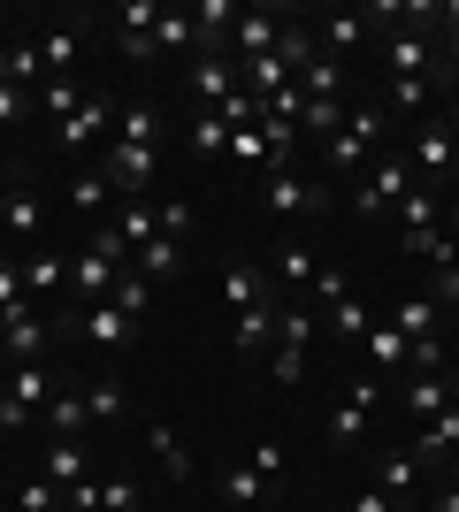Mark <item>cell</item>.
I'll use <instances>...</instances> for the list:
<instances>
[{
    "label": "cell",
    "mask_w": 459,
    "mask_h": 512,
    "mask_svg": "<svg viewBox=\"0 0 459 512\" xmlns=\"http://www.w3.org/2000/svg\"><path fill=\"white\" fill-rule=\"evenodd\" d=\"M429 512H459V490H437V497H429Z\"/></svg>",
    "instance_id": "be15d7a7"
},
{
    "label": "cell",
    "mask_w": 459,
    "mask_h": 512,
    "mask_svg": "<svg viewBox=\"0 0 459 512\" xmlns=\"http://www.w3.org/2000/svg\"><path fill=\"white\" fill-rule=\"evenodd\" d=\"M85 390H54V406H46V428H54V436H85Z\"/></svg>",
    "instance_id": "d590c367"
},
{
    "label": "cell",
    "mask_w": 459,
    "mask_h": 512,
    "mask_svg": "<svg viewBox=\"0 0 459 512\" xmlns=\"http://www.w3.org/2000/svg\"><path fill=\"white\" fill-rule=\"evenodd\" d=\"M85 16H69V23H54L39 39V62H46V77H77V54H85V31H77Z\"/></svg>",
    "instance_id": "5bb4252c"
},
{
    "label": "cell",
    "mask_w": 459,
    "mask_h": 512,
    "mask_svg": "<svg viewBox=\"0 0 459 512\" xmlns=\"http://www.w3.org/2000/svg\"><path fill=\"white\" fill-rule=\"evenodd\" d=\"M383 62H391V77H414V85H429V69H437V54H429V31H391V46H383Z\"/></svg>",
    "instance_id": "30bf717a"
},
{
    "label": "cell",
    "mask_w": 459,
    "mask_h": 512,
    "mask_svg": "<svg viewBox=\"0 0 459 512\" xmlns=\"http://www.w3.org/2000/svg\"><path fill=\"white\" fill-rule=\"evenodd\" d=\"M314 299L337 306V299H345V276H337V268H314Z\"/></svg>",
    "instance_id": "91938a15"
},
{
    "label": "cell",
    "mask_w": 459,
    "mask_h": 512,
    "mask_svg": "<svg viewBox=\"0 0 459 512\" xmlns=\"http://www.w3.org/2000/svg\"><path fill=\"white\" fill-rule=\"evenodd\" d=\"M108 299H115V306H123V314L138 321V314H146V306H153V283L138 276V268H123V276H115V291H108Z\"/></svg>",
    "instance_id": "b9f144b4"
},
{
    "label": "cell",
    "mask_w": 459,
    "mask_h": 512,
    "mask_svg": "<svg viewBox=\"0 0 459 512\" xmlns=\"http://www.w3.org/2000/svg\"><path fill=\"white\" fill-rule=\"evenodd\" d=\"M16 505H23V512H62V490L39 474V482H23V490H16Z\"/></svg>",
    "instance_id": "f5cc1de1"
},
{
    "label": "cell",
    "mask_w": 459,
    "mask_h": 512,
    "mask_svg": "<svg viewBox=\"0 0 459 512\" xmlns=\"http://www.w3.org/2000/svg\"><path fill=\"white\" fill-rule=\"evenodd\" d=\"M115 146H161V107L153 100H131V107H115Z\"/></svg>",
    "instance_id": "ac0fdd59"
},
{
    "label": "cell",
    "mask_w": 459,
    "mask_h": 512,
    "mask_svg": "<svg viewBox=\"0 0 459 512\" xmlns=\"http://www.w3.org/2000/svg\"><path fill=\"white\" fill-rule=\"evenodd\" d=\"M184 146H192L199 161H215V153H230V130H222V115H207V107H199V115H192V130H184Z\"/></svg>",
    "instance_id": "8d00e7d4"
},
{
    "label": "cell",
    "mask_w": 459,
    "mask_h": 512,
    "mask_svg": "<svg viewBox=\"0 0 459 512\" xmlns=\"http://www.w3.org/2000/svg\"><path fill=\"white\" fill-rule=\"evenodd\" d=\"M0 230L8 237H39L46 230V207H39L31 184H8V192H0Z\"/></svg>",
    "instance_id": "e0dca14e"
},
{
    "label": "cell",
    "mask_w": 459,
    "mask_h": 512,
    "mask_svg": "<svg viewBox=\"0 0 459 512\" xmlns=\"http://www.w3.org/2000/svg\"><path fill=\"white\" fill-rule=\"evenodd\" d=\"M0 85H16V92L46 85V62H39V46H0Z\"/></svg>",
    "instance_id": "f546056e"
},
{
    "label": "cell",
    "mask_w": 459,
    "mask_h": 512,
    "mask_svg": "<svg viewBox=\"0 0 459 512\" xmlns=\"http://www.w3.org/2000/svg\"><path fill=\"white\" fill-rule=\"evenodd\" d=\"M31 421H39V413H31V406H16V398L0 390V428H8V436H23V428H31Z\"/></svg>",
    "instance_id": "680465c9"
},
{
    "label": "cell",
    "mask_w": 459,
    "mask_h": 512,
    "mask_svg": "<svg viewBox=\"0 0 459 512\" xmlns=\"http://www.w3.org/2000/svg\"><path fill=\"white\" fill-rule=\"evenodd\" d=\"M276 39H284V8H245L238 39H230V62H261Z\"/></svg>",
    "instance_id": "ba28073f"
},
{
    "label": "cell",
    "mask_w": 459,
    "mask_h": 512,
    "mask_svg": "<svg viewBox=\"0 0 459 512\" xmlns=\"http://www.w3.org/2000/svg\"><path fill=\"white\" fill-rule=\"evenodd\" d=\"M184 92H192L199 107H222L230 92H245L238 62H230V54H192V62H184Z\"/></svg>",
    "instance_id": "8992f818"
},
{
    "label": "cell",
    "mask_w": 459,
    "mask_h": 512,
    "mask_svg": "<svg viewBox=\"0 0 459 512\" xmlns=\"http://www.w3.org/2000/svg\"><path fill=\"white\" fill-rule=\"evenodd\" d=\"M437 321H444V306L429 299V291H421V299H398V306H391V329H398V337H406V344L437 337Z\"/></svg>",
    "instance_id": "484cf974"
},
{
    "label": "cell",
    "mask_w": 459,
    "mask_h": 512,
    "mask_svg": "<svg viewBox=\"0 0 459 512\" xmlns=\"http://www.w3.org/2000/svg\"><path fill=\"white\" fill-rule=\"evenodd\" d=\"M131 268L146 283H176V276H184V237H153V245H138Z\"/></svg>",
    "instance_id": "7402d4cb"
},
{
    "label": "cell",
    "mask_w": 459,
    "mask_h": 512,
    "mask_svg": "<svg viewBox=\"0 0 459 512\" xmlns=\"http://www.w3.org/2000/svg\"><path fill=\"white\" fill-rule=\"evenodd\" d=\"M0 390H8L16 406H31V413H46V406H54V383H46V360H31V367H8V375H0Z\"/></svg>",
    "instance_id": "cb8c5ba5"
},
{
    "label": "cell",
    "mask_w": 459,
    "mask_h": 512,
    "mask_svg": "<svg viewBox=\"0 0 459 512\" xmlns=\"http://www.w3.org/2000/svg\"><path fill=\"white\" fill-rule=\"evenodd\" d=\"M414 459H421V467H452V459H459V406H444L437 421H421Z\"/></svg>",
    "instance_id": "7c38bea8"
},
{
    "label": "cell",
    "mask_w": 459,
    "mask_h": 512,
    "mask_svg": "<svg viewBox=\"0 0 459 512\" xmlns=\"http://www.w3.org/2000/svg\"><path fill=\"white\" fill-rule=\"evenodd\" d=\"M268 490H276V482H268V474H253V467H230L222 474V505H268Z\"/></svg>",
    "instance_id": "836d02e7"
},
{
    "label": "cell",
    "mask_w": 459,
    "mask_h": 512,
    "mask_svg": "<svg viewBox=\"0 0 459 512\" xmlns=\"http://www.w3.org/2000/svg\"><path fill=\"white\" fill-rule=\"evenodd\" d=\"M261 207H268V214H284V222H314V214H329V184L276 169V176L261 184Z\"/></svg>",
    "instance_id": "3957f363"
},
{
    "label": "cell",
    "mask_w": 459,
    "mask_h": 512,
    "mask_svg": "<svg viewBox=\"0 0 459 512\" xmlns=\"http://www.w3.org/2000/svg\"><path fill=\"white\" fill-rule=\"evenodd\" d=\"M406 375H444V344H437V337H421L414 352H406Z\"/></svg>",
    "instance_id": "11a10c76"
},
{
    "label": "cell",
    "mask_w": 459,
    "mask_h": 512,
    "mask_svg": "<svg viewBox=\"0 0 459 512\" xmlns=\"http://www.w3.org/2000/svg\"><path fill=\"white\" fill-rule=\"evenodd\" d=\"M146 451H153V467L169 474V482H192V451H184V436H176L169 421H153V428H146Z\"/></svg>",
    "instance_id": "44dd1931"
},
{
    "label": "cell",
    "mask_w": 459,
    "mask_h": 512,
    "mask_svg": "<svg viewBox=\"0 0 459 512\" xmlns=\"http://www.w3.org/2000/svg\"><path fill=\"white\" fill-rule=\"evenodd\" d=\"M0 352H8V367L46 360V314H39V299H23V306L0 314Z\"/></svg>",
    "instance_id": "277c9868"
},
{
    "label": "cell",
    "mask_w": 459,
    "mask_h": 512,
    "mask_svg": "<svg viewBox=\"0 0 459 512\" xmlns=\"http://www.w3.org/2000/svg\"><path fill=\"white\" fill-rule=\"evenodd\" d=\"M108 176H100V169H85V176H77V184H69V207H77V214H100V207H108Z\"/></svg>",
    "instance_id": "7bdbcfd3"
},
{
    "label": "cell",
    "mask_w": 459,
    "mask_h": 512,
    "mask_svg": "<svg viewBox=\"0 0 459 512\" xmlns=\"http://www.w3.org/2000/svg\"><path fill=\"white\" fill-rule=\"evenodd\" d=\"M100 176H108V192H115V199H146V184H153V153H146V146H108Z\"/></svg>",
    "instance_id": "52a82bcc"
},
{
    "label": "cell",
    "mask_w": 459,
    "mask_h": 512,
    "mask_svg": "<svg viewBox=\"0 0 459 512\" xmlns=\"http://www.w3.org/2000/svg\"><path fill=\"white\" fill-rule=\"evenodd\" d=\"M108 123H115V107H108V100H92V92H85V107H77V115H69V123L54 130V146H62V153H85V146H92V138H100Z\"/></svg>",
    "instance_id": "2e32d148"
},
{
    "label": "cell",
    "mask_w": 459,
    "mask_h": 512,
    "mask_svg": "<svg viewBox=\"0 0 459 512\" xmlns=\"http://www.w3.org/2000/svg\"><path fill=\"white\" fill-rule=\"evenodd\" d=\"M46 107H54V115H77V107H85V85H77V77H46Z\"/></svg>",
    "instance_id": "bcb514c9"
},
{
    "label": "cell",
    "mask_w": 459,
    "mask_h": 512,
    "mask_svg": "<svg viewBox=\"0 0 459 512\" xmlns=\"http://www.w3.org/2000/svg\"><path fill=\"white\" fill-rule=\"evenodd\" d=\"M299 92H306V100H345V62L314 54V62L299 69Z\"/></svg>",
    "instance_id": "4dcf8cb0"
},
{
    "label": "cell",
    "mask_w": 459,
    "mask_h": 512,
    "mask_svg": "<svg viewBox=\"0 0 459 512\" xmlns=\"http://www.w3.org/2000/svg\"><path fill=\"white\" fill-rule=\"evenodd\" d=\"M452 138H459V115H452Z\"/></svg>",
    "instance_id": "003e7915"
},
{
    "label": "cell",
    "mask_w": 459,
    "mask_h": 512,
    "mask_svg": "<svg viewBox=\"0 0 459 512\" xmlns=\"http://www.w3.org/2000/svg\"><path fill=\"white\" fill-rule=\"evenodd\" d=\"M360 46H368V16H360V8H337V16H322V31H314V54L345 62V54H360Z\"/></svg>",
    "instance_id": "9c48e42d"
},
{
    "label": "cell",
    "mask_w": 459,
    "mask_h": 512,
    "mask_svg": "<svg viewBox=\"0 0 459 512\" xmlns=\"http://www.w3.org/2000/svg\"><path fill=\"white\" fill-rule=\"evenodd\" d=\"M245 467H253V474H268V482H284L291 451H284V444H253V451H245Z\"/></svg>",
    "instance_id": "f907efd6"
},
{
    "label": "cell",
    "mask_w": 459,
    "mask_h": 512,
    "mask_svg": "<svg viewBox=\"0 0 459 512\" xmlns=\"http://www.w3.org/2000/svg\"><path fill=\"white\" fill-rule=\"evenodd\" d=\"M314 337H322V321L306 314V306H291V299H284V314H276V344H291V352H306V344H314Z\"/></svg>",
    "instance_id": "74e56055"
},
{
    "label": "cell",
    "mask_w": 459,
    "mask_h": 512,
    "mask_svg": "<svg viewBox=\"0 0 459 512\" xmlns=\"http://www.w3.org/2000/svg\"><path fill=\"white\" fill-rule=\"evenodd\" d=\"M276 314H284V299L230 314V352H268V344H276Z\"/></svg>",
    "instance_id": "4fadbf2b"
},
{
    "label": "cell",
    "mask_w": 459,
    "mask_h": 512,
    "mask_svg": "<svg viewBox=\"0 0 459 512\" xmlns=\"http://www.w3.org/2000/svg\"><path fill=\"white\" fill-rule=\"evenodd\" d=\"M414 482H421V459H383V482H375V490H391V497H414Z\"/></svg>",
    "instance_id": "f6af8a7d"
},
{
    "label": "cell",
    "mask_w": 459,
    "mask_h": 512,
    "mask_svg": "<svg viewBox=\"0 0 459 512\" xmlns=\"http://www.w3.org/2000/svg\"><path fill=\"white\" fill-rule=\"evenodd\" d=\"M421 100H429V85H414V77H391V92H383V115H414Z\"/></svg>",
    "instance_id": "7dc6e473"
},
{
    "label": "cell",
    "mask_w": 459,
    "mask_h": 512,
    "mask_svg": "<svg viewBox=\"0 0 459 512\" xmlns=\"http://www.w3.org/2000/svg\"><path fill=\"white\" fill-rule=\"evenodd\" d=\"M115 276H123V268H115L108 253H92V245L69 260V291H77V306H100V299L115 291Z\"/></svg>",
    "instance_id": "8fae6325"
},
{
    "label": "cell",
    "mask_w": 459,
    "mask_h": 512,
    "mask_svg": "<svg viewBox=\"0 0 459 512\" xmlns=\"http://www.w3.org/2000/svg\"><path fill=\"white\" fill-rule=\"evenodd\" d=\"M414 192V161L406 153H375L368 161V184L352 192V214L360 222H375V214H398V199Z\"/></svg>",
    "instance_id": "7a4b0ae2"
},
{
    "label": "cell",
    "mask_w": 459,
    "mask_h": 512,
    "mask_svg": "<svg viewBox=\"0 0 459 512\" xmlns=\"http://www.w3.org/2000/svg\"><path fill=\"white\" fill-rule=\"evenodd\" d=\"M452 490H459V459H452Z\"/></svg>",
    "instance_id": "03108f58"
},
{
    "label": "cell",
    "mask_w": 459,
    "mask_h": 512,
    "mask_svg": "<svg viewBox=\"0 0 459 512\" xmlns=\"http://www.w3.org/2000/svg\"><path fill=\"white\" fill-rule=\"evenodd\" d=\"M452 161H459V138H452V123H421V138H414V169H429V176H452Z\"/></svg>",
    "instance_id": "d6986e66"
},
{
    "label": "cell",
    "mask_w": 459,
    "mask_h": 512,
    "mask_svg": "<svg viewBox=\"0 0 459 512\" xmlns=\"http://www.w3.org/2000/svg\"><path fill=\"white\" fill-rule=\"evenodd\" d=\"M115 237L131 245V260H138V245H153L161 237V214H153V199H123V214H115Z\"/></svg>",
    "instance_id": "4316f807"
},
{
    "label": "cell",
    "mask_w": 459,
    "mask_h": 512,
    "mask_svg": "<svg viewBox=\"0 0 459 512\" xmlns=\"http://www.w3.org/2000/svg\"><path fill=\"white\" fill-rule=\"evenodd\" d=\"M222 299H230V314H245V306H268L276 291H268L261 268H222Z\"/></svg>",
    "instance_id": "83f0119b"
},
{
    "label": "cell",
    "mask_w": 459,
    "mask_h": 512,
    "mask_svg": "<svg viewBox=\"0 0 459 512\" xmlns=\"http://www.w3.org/2000/svg\"><path fill=\"white\" fill-rule=\"evenodd\" d=\"M100 512H138V482L131 474H100Z\"/></svg>",
    "instance_id": "ee69618b"
},
{
    "label": "cell",
    "mask_w": 459,
    "mask_h": 512,
    "mask_svg": "<svg viewBox=\"0 0 459 512\" xmlns=\"http://www.w3.org/2000/svg\"><path fill=\"white\" fill-rule=\"evenodd\" d=\"M268 375L299 390V383H306V352H291V344H276V352H268Z\"/></svg>",
    "instance_id": "816d5d0a"
},
{
    "label": "cell",
    "mask_w": 459,
    "mask_h": 512,
    "mask_svg": "<svg viewBox=\"0 0 459 512\" xmlns=\"http://www.w3.org/2000/svg\"><path fill=\"white\" fill-rule=\"evenodd\" d=\"M230 161H253V169H268V138H261V123H253V130H230Z\"/></svg>",
    "instance_id": "681fc988"
},
{
    "label": "cell",
    "mask_w": 459,
    "mask_h": 512,
    "mask_svg": "<svg viewBox=\"0 0 459 512\" xmlns=\"http://www.w3.org/2000/svg\"><path fill=\"white\" fill-rule=\"evenodd\" d=\"M8 184H16V176H8V161H0V192H8Z\"/></svg>",
    "instance_id": "e7e4bbea"
},
{
    "label": "cell",
    "mask_w": 459,
    "mask_h": 512,
    "mask_svg": "<svg viewBox=\"0 0 459 512\" xmlns=\"http://www.w3.org/2000/svg\"><path fill=\"white\" fill-rule=\"evenodd\" d=\"M85 413L92 421H123V413H131V390L123 383H85Z\"/></svg>",
    "instance_id": "ab89813d"
},
{
    "label": "cell",
    "mask_w": 459,
    "mask_h": 512,
    "mask_svg": "<svg viewBox=\"0 0 459 512\" xmlns=\"http://www.w3.org/2000/svg\"><path fill=\"white\" fill-rule=\"evenodd\" d=\"M85 474H92L85 436H54V451H46V482H54V490H69V482H85Z\"/></svg>",
    "instance_id": "ffe728a7"
},
{
    "label": "cell",
    "mask_w": 459,
    "mask_h": 512,
    "mask_svg": "<svg viewBox=\"0 0 459 512\" xmlns=\"http://www.w3.org/2000/svg\"><path fill=\"white\" fill-rule=\"evenodd\" d=\"M406 406H414L421 421H437L444 406H459V383L452 375H406Z\"/></svg>",
    "instance_id": "d4e9b609"
},
{
    "label": "cell",
    "mask_w": 459,
    "mask_h": 512,
    "mask_svg": "<svg viewBox=\"0 0 459 512\" xmlns=\"http://www.w3.org/2000/svg\"><path fill=\"white\" fill-rule=\"evenodd\" d=\"M360 352H368V375H398V367H406V352H414V344L398 337L391 321H375L368 337H360Z\"/></svg>",
    "instance_id": "603a6c76"
},
{
    "label": "cell",
    "mask_w": 459,
    "mask_h": 512,
    "mask_svg": "<svg viewBox=\"0 0 459 512\" xmlns=\"http://www.w3.org/2000/svg\"><path fill=\"white\" fill-rule=\"evenodd\" d=\"M16 123H23V92L0 85V130H16Z\"/></svg>",
    "instance_id": "94428289"
},
{
    "label": "cell",
    "mask_w": 459,
    "mask_h": 512,
    "mask_svg": "<svg viewBox=\"0 0 459 512\" xmlns=\"http://www.w3.org/2000/svg\"><path fill=\"white\" fill-rule=\"evenodd\" d=\"M153 54H184V62H192V8H161V23H153Z\"/></svg>",
    "instance_id": "1f68e13d"
},
{
    "label": "cell",
    "mask_w": 459,
    "mask_h": 512,
    "mask_svg": "<svg viewBox=\"0 0 459 512\" xmlns=\"http://www.w3.org/2000/svg\"><path fill=\"white\" fill-rule=\"evenodd\" d=\"M153 214H161V237H192V207L184 199H153Z\"/></svg>",
    "instance_id": "db71d44e"
},
{
    "label": "cell",
    "mask_w": 459,
    "mask_h": 512,
    "mask_svg": "<svg viewBox=\"0 0 459 512\" xmlns=\"http://www.w3.org/2000/svg\"><path fill=\"white\" fill-rule=\"evenodd\" d=\"M314 268H322V260L306 253V245H284V253H276V276L284 283H314Z\"/></svg>",
    "instance_id": "c3c4849f"
},
{
    "label": "cell",
    "mask_w": 459,
    "mask_h": 512,
    "mask_svg": "<svg viewBox=\"0 0 459 512\" xmlns=\"http://www.w3.org/2000/svg\"><path fill=\"white\" fill-rule=\"evenodd\" d=\"M383 123H391V115H383L375 100H360V107H352L345 123H337V138H322V161H329V176L368 169L375 153H383Z\"/></svg>",
    "instance_id": "6da1fadb"
},
{
    "label": "cell",
    "mask_w": 459,
    "mask_h": 512,
    "mask_svg": "<svg viewBox=\"0 0 459 512\" xmlns=\"http://www.w3.org/2000/svg\"><path fill=\"white\" fill-rule=\"evenodd\" d=\"M444 39H452V54H459V0L444 8Z\"/></svg>",
    "instance_id": "6125c7cd"
},
{
    "label": "cell",
    "mask_w": 459,
    "mask_h": 512,
    "mask_svg": "<svg viewBox=\"0 0 459 512\" xmlns=\"http://www.w3.org/2000/svg\"><path fill=\"white\" fill-rule=\"evenodd\" d=\"M437 214H444V199L429 192V184H414V192L398 199V237H421V230H437Z\"/></svg>",
    "instance_id": "f1b7e54d"
},
{
    "label": "cell",
    "mask_w": 459,
    "mask_h": 512,
    "mask_svg": "<svg viewBox=\"0 0 459 512\" xmlns=\"http://www.w3.org/2000/svg\"><path fill=\"white\" fill-rule=\"evenodd\" d=\"M16 268H23V291H31V299H39V306L54 299V291H69V260L54 253V245H46V253H23Z\"/></svg>",
    "instance_id": "9a60e30c"
},
{
    "label": "cell",
    "mask_w": 459,
    "mask_h": 512,
    "mask_svg": "<svg viewBox=\"0 0 459 512\" xmlns=\"http://www.w3.org/2000/svg\"><path fill=\"white\" fill-rule=\"evenodd\" d=\"M337 123H345V100H306L299 138H337Z\"/></svg>",
    "instance_id": "60d3db41"
},
{
    "label": "cell",
    "mask_w": 459,
    "mask_h": 512,
    "mask_svg": "<svg viewBox=\"0 0 459 512\" xmlns=\"http://www.w3.org/2000/svg\"><path fill=\"white\" fill-rule=\"evenodd\" d=\"M398 253H406V260H429V268H444V260H459V230H421V237H398Z\"/></svg>",
    "instance_id": "d6a6232c"
},
{
    "label": "cell",
    "mask_w": 459,
    "mask_h": 512,
    "mask_svg": "<svg viewBox=\"0 0 459 512\" xmlns=\"http://www.w3.org/2000/svg\"><path fill=\"white\" fill-rule=\"evenodd\" d=\"M368 329H375V321H368V306L352 299V291H345V299H337V306H329V337H345V344H360V337H368Z\"/></svg>",
    "instance_id": "f35d334b"
},
{
    "label": "cell",
    "mask_w": 459,
    "mask_h": 512,
    "mask_svg": "<svg viewBox=\"0 0 459 512\" xmlns=\"http://www.w3.org/2000/svg\"><path fill=\"white\" fill-rule=\"evenodd\" d=\"M161 8H169V0H123V8H115V39H146L153 23H161Z\"/></svg>",
    "instance_id": "e575fe53"
},
{
    "label": "cell",
    "mask_w": 459,
    "mask_h": 512,
    "mask_svg": "<svg viewBox=\"0 0 459 512\" xmlns=\"http://www.w3.org/2000/svg\"><path fill=\"white\" fill-rule=\"evenodd\" d=\"M429 299H437V306H459V260H444L437 276H429Z\"/></svg>",
    "instance_id": "9f6ffc18"
},
{
    "label": "cell",
    "mask_w": 459,
    "mask_h": 512,
    "mask_svg": "<svg viewBox=\"0 0 459 512\" xmlns=\"http://www.w3.org/2000/svg\"><path fill=\"white\" fill-rule=\"evenodd\" d=\"M62 329H77L85 344H100V352H123V344L138 337V321L123 314L115 299H100V306H77V314H62Z\"/></svg>",
    "instance_id": "5b68a950"
},
{
    "label": "cell",
    "mask_w": 459,
    "mask_h": 512,
    "mask_svg": "<svg viewBox=\"0 0 459 512\" xmlns=\"http://www.w3.org/2000/svg\"><path fill=\"white\" fill-rule=\"evenodd\" d=\"M23 299H31V291H23V268H16V260H0V314L23 306Z\"/></svg>",
    "instance_id": "6f0895ef"
}]
</instances>
